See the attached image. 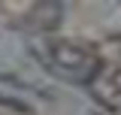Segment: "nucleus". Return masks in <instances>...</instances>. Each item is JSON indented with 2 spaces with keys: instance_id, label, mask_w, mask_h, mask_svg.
I'll return each instance as SVG.
<instances>
[{
  "instance_id": "1",
  "label": "nucleus",
  "mask_w": 121,
  "mask_h": 115,
  "mask_svg": "<svg viewBox=\"0 0 121 115\" xmlns=\"http://www.w3.org/2000/svg\"><path fill=\"white\" fill-rule=\"evenodd\" d=\"M43 61L52 73H58L67 82H91L100 73V61L82 43H70V40H52L43 45Z\"/></svg>"
},
{
  "instance_id": "2",
  "label": "nucleus",
  "mask_w": 121,
  "mask_h": 115,
  "mask_svg": "<svg viewBox=\"0 0 121 115\" xmlns=\"http://www.w3.org/2000/svg\"><path fill=\"white\" fill-rule=\"evenodd\" d=\"M94 94H97L103 103L121 109V67L112 70V73H106V76H100V79L94 82Z\"/></svg>"
},
{
  "instance_id": "3",
  "label": "nucleus",
  "mask_w": 121,
  "mask_h": 115,
  "mask_svg": "<svg viewBox=\"0 0 121 115\" xmlns=\"http://www.w3.org/2000/svg\"><path fill=\"white\" fill-rule=\"evenodd\" d=\"M30 24L39 30H52L60 24V6L58 3H39V6H33V12L27 15Z\"/></svg>"
}]
</instances>
